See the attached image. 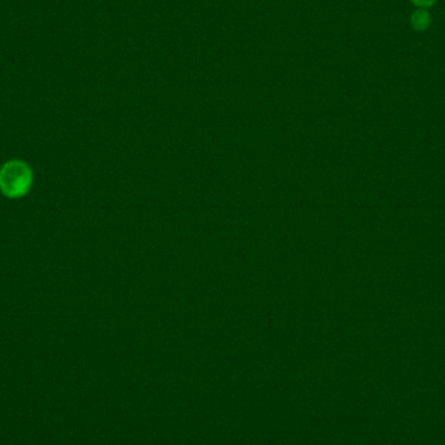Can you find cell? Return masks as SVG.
I'll return each instance as SVG.
<instances>
[{
	"label": "cell",
	"mask_w": 445,
	"mask_h": 445,
	"mask_svg": "<svg viewBox=\"0 0 445 445\" xmlns=\"http://www.w3.org/2000/svg\"><path fill=\"white\" fill-rule=\"evenodd\" d=\"M30 167L21 160H10L0 170V191L10 198H20L32 186Z\"/></svg>",
	"instance_id": "cell-1"
},
{
	"label": "cell",
	"mask_w": 445,
	"mask_h": 445,
	"mask_svg": "<svg viewBox=\"0 0 445 445\" xmlns=\"http://www.w3.org/2000/svg\"><path fill=\"white\" fill-rule=\"evenodd\" d=\"M430 24V16L424 10H418L412 16V25L415 30H424Z\"/></svg>",
	"instance_id": "cell-2"
},
{
	"label": "cell",
	"mask_w": 445,
	"mask_h": 445,
	"mask_svg": "<svg viewBox=\"0 0 445 445\" xmlns=\"http://www.w3.org/2000/svg\"><path fill=\"white\" fill-rule=\"evenodd\" d=\"M434 1L435 0H413L414 4H417L421 10H424V8L430 7V6H433Z\"/></svg>",
	"instance_id": "cell-3"
}]
</instances>
